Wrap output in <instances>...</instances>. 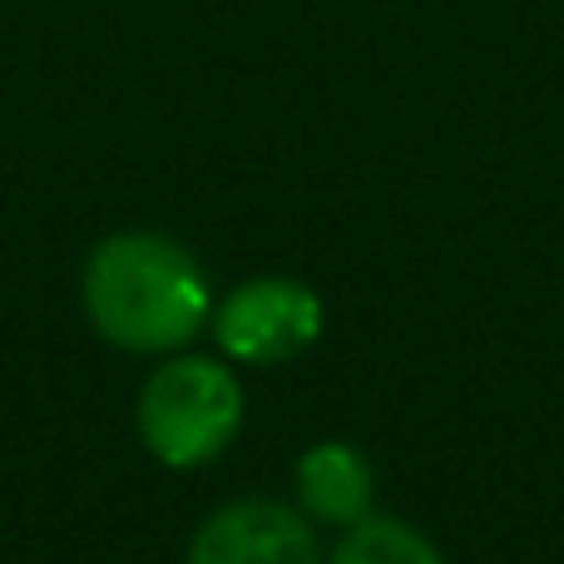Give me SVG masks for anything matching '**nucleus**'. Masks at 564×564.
Wrapping results in <instances>:
<instances>
[{"mask_svg": "<svg viewBox=\"0 0 564 564\" xmlns=\"http://www.w3.org/2000/svg\"><path fill=\"white\" fill-rule=\"evenodd\" d=\"M85 312L124 351H178L208 317V278L164 234H115L85 263Z\"/></svg>", "mask_w": 564, "mask_h": 564, "instance_id": "obj_1", "label": "nucleus"}, {"mask_svg": "<svg viewBox=\"0 0 564 564\" xmlns=\"http://www.w3.org/2000/svg\"><path fill=\"white\" fill-rule=\"evenodd\" d=\"M243 426V387L214 357H174L139 391V436L164 466H204Z\"/></svg>", "mask_w": 564, "mask_h": 564, "instance_id": "obj_2", "label": "nucleus"}, {"mask_svg": "<svg viewBox=\"0 0 564 564\" xmlns=\"http://www.w3.org/2000/svg\"><path fill=\"white\" fill-rule=\"evenodd\" d=\"M214 337L243 367H278L322 337V302L297 278H253L214 312Z\"/></svg>", "mask_w": 564, "mask_h": 564, "instance_id": "obj_3", "label": "nucleus"}, {"mask_svg": "<svg viewBox=\"0 0 564 564\" xmlns=\"http://www.w3.org/2000/svg\"><path fill=\"white\" fill-rule=\"evenodd\" d=\"M188 564H317V535L282 500H234L198 525Z\"/></svg>", "mask_w": 564, "mask_h": 564, "instance_id": "obj_4", "label": "nucleus"}, {"mask_svg": "<svg viewBox=\"0 0 564 564\" xmlns=\"http://www.w3.org/2000/svg\"><path fill=\"white\" fill-rule=\"evenodd\" d=\"M297 506L317 525H357L371 506V466L347 441H322L297 460Z\"/></svg>", "mask_w": 564, "mask_h": 564, "instance_id": "obj_5", "label": "nucleus"}, {"mask_svg": "<svg viewBox=\"0 0 564 564\" xmlns=\"http://www.w3.org/2000/svg\"><path fill=\"white\" fill-rule=\"evenodd\" d=\"M332 564H441V555L421 530L387 516H367L341 530Z\"/></svg>", "mask_w": 564, "mask_h": 564, "instance_id": "obj_6", "label": "nucleus"}]
</instances>
